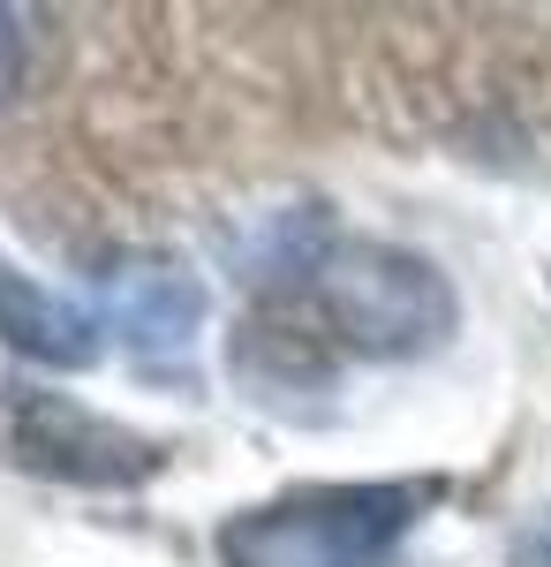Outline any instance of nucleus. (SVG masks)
Here are the masks:
<instances>
[{
  "instance_id": "7ed1b4c3",
  "label": "nucleus",
  "mask_w": 551,
  "mask_h": 567,
  "mask_svg": "<svg viewBox=\"0 0 551 567\" xmlns=\"http://www.w3.org/2000/svg\"><path fill=\"white\" fill-rule=\"evenodd\" d=\"M0 462L31 470V477L91 484V492H136L167 470V446L128 424L91 416L84 401L31 379H0Z\"/></svg>"
},
{
  "instance_id": "423d86ee",
  "label": "nucleus",
  "mask_w": 551,
  "mask_h": 567,
  "mask_svg": "<svg viewBox=\"0 0 551 567\" xmlns=\"http://www.w3.org/2000/svg\"><path fill=\"white\" fill-rule=\"evenodd\" d=\"M507 567H551V515H537V523H529L521 537H513Z\"/></svg>"
},
{
  "instance_id": "20e7f679",
  "label": "nucleus",
  "mask_w": 551,
  "mask_h": 567,
  "mask_svg": "<svg viewBox=\"0 0 551 567\" xmlns=\"http://www.w3.org/2000/svg\"><path fill=\"white\" fill-rule=\"evenodd\" d=\"M205 280L174 258H114L98 272V318L128 355H189L205 333Z\"/></svg>"
},
{
  "instance_id": "f03ea898",
  "label": "nucleus",
  "mask_w": 551,
  "mask_h": 567,
  "mask_svg": "<svg viewBox=\"0 0 551 567\" xmlns=\"http://www.w3.org/2000/svg\"><path fill=\"white\" fill-rule=\"evenodd\" d=\"M318 280V310L347 349L363 355H416L454 333V288L446 272L393 243H333Z\"/></svg>"
},
{
  "instance_id": "f257e3e1",
  "label": "nucleus",
  "mask_w": 551,
  "mask_h": 567,
  "mask_svg": "<svg viewBox=\"0 0 551 567\" xmlns=\"http://www.w3.org/2000/svg\"><path fill=\"white\" fill-rule=\"evenodd\" d=\"M438 484H310L219 523L227 567H371L430 507Z\"/></svg>"
},
{
  "instance_id": "0eeeda50",
  "label": "nucleus",
  "mask_w": 551,
  "mask_h": 567,
  "mask_svg": "<svg viewBox=\"0 0 551 567\" xmlns=\"http://www.w3.org/2000/svg\"><path fill=\"white\" fill-rule=\"evenodd\" d=\"M15 69H23V31H15V16L0 8V99L15 91Z\"/></svg>"
},
{
  "instance_id": "39448f33",
  "label": "nucleus",
  "mask_w": 551,
  "mask_h": 567,
  "mask_svg": "<svg viewBox=\"0 0 551 567\" xmlns=\"http://www.w3.org/2000/svg\"><path fill=\"white\" fill-rule=\"evenodd\" d=\"M0 341L45 371H91L98 363V326L76 303H61L53 288L23 280L15 265H0Z\"/></svg>"
}]
</instances>
